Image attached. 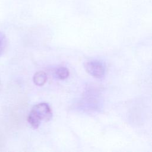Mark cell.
I'll return each mask as SVG.
<instances>
[{"instance_id":"obj_1","label":"cell","mask_w":152,"mask_h":152,"mask_svg":"<svg viewBox=\"0 0 152 152\" xmlns=\"http://www.w3.org/2000/svg\"><path fill=\"white\" fill-rule=\"evenodd\" d=\"M52 117V112L48 104L40 103L33 107L28 115L27 121L33 128L36 129L42 121H49Z\"/></svg>"},{"instance_id":"obj_4","label":"cell","mask_w":152,"mask_h":152,"mask_svg":"<svg viewBox=\"0 0 152 152\" xmlns=\"http://www.w3.org/2000/svg\"><path fill=\"white\" fill-rule=\"evenodd\" d=\"M69 74V69L64 66H61L58 68L56 71V75L61 80H64L66 78Z\"/></svg>"},{"instance_id":"obj_3","label":"cell","mask_w":152,"mask_h":152,"mask_svg":"<svg viewBox=\"0 0 152 152\" xmlns=\"http://www.w3.org/2000/svg\"><path fill=\"white\" fill-rule=\"evenodd\" d=\"M47 81L46 74L43 71H39L35 73L33 76V82L39 86H42L45 84Z\"/></svg>"},{"instance_id":"obj_5","label":"cell","mask_w":152,"mask_h":152,"mask_svg":"<svg viewBox=\"0 0 152 152\" xmlns=\"http://www.w3.org/2000/svg\"><path fill=\"white\" fill-rule=\"evenodd\" d=\"M7 46V39L4 33L0 31V56L4 52Z\"/></svg>"},{"instance_id":"obj_2","label":"cell","mask_w":152,"mask_h":152,"mask_svg":"<svg viewBox=\"0 0 152 152\" xmlns=\"http://www.w3.org/2000/svg\"><path fill=\"white\" fill-rule=\"evenodd\" d=\"M84 68L86 71L93 77L100 78L105 72L104 64L99 60H90L84 63Z\"/></svg>"}]
</instances>
